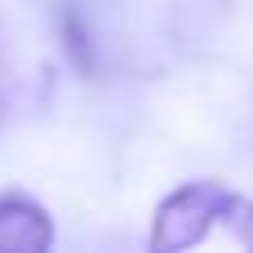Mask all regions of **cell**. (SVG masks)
<instances>
[{"label":"cell","instance_id":"1","mask_svg":"<svg viewBox=\"0 0 253 253\" xmlns=\"http://www.w3.org/2000/svg\"><path fill=\"white\" fill-rule=\"evenodd\" d=\"M231 196H236V191H227V187L213 182V178L182 182L178 191H169V196L156 205V218H151V253L196 249V245L227 218Z\"/></svg>","mask_w":253,"mask_h":253},{"label":"cell","instance_id":"4","mask_svg":"<svg viewBox=\"0 0 253 253\" xmlns=\"http://www.w3.org/2000/svg\"><path fill=\"white\" fill-rule=\"evenodd\" d=\"M222 227H231V236H236L245 249H253V200H245V196H231Z\"/></svg>","mask_w":253,"mask_h":253},{"label":"cell","instance_id":"5","mask_svg":"<svg viewBox=\"0 0 253 253\" xmlns=\"http://www.w3.org/2000/svg\"><path fill=\"white\" fill-rule=\"evenodd\" d=\"M9 111H13V53H9V36L0 22V125L9 120Z\"/></svg>","mask_w":253,"mask_h":253},{"label":"cell","instance_id":"3","mask_svg":"<svg viewBox=\"0 0 253 253\" xmlns=\"http://www.w3.org/2000/svg\"><path fill=\"white\" fill-rule=\"evenodd\" d=\"M58 40H62V53H67L71 71L84 76V80H98V71H102V53H98L93 31L84 27V13H80L71 0L58 4Z\"/></svg>","mask_w":253,"mask_h":253},{"label":"cell","instance_id":"2","mask_svg":"<svg viewBox=\"0 0 253 253\" xmlns=\"http://www.w3.org/2000/svg\"><path fill=\"white\" fill-rule=\"evenodd\" d=\"M53 218L22 191H0V253H49Z\"/></svg>","mask_w":253,"mask_h":253}]
</instances>
